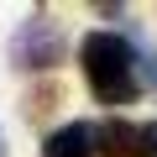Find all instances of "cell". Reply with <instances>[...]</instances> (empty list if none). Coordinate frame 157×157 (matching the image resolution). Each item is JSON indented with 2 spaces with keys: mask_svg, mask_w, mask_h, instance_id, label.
<instances>
[{
  "mask_svg": "<svg viewBox=\"0 0 157 157\" xmlns=\"http://www.w3.org/2000/svg\"><path fill=\"white\" fill-rule=\"evenodd\" d=\"M78 63L89 73V89L100 105H131L136 100V47L115 32H89L78 42Z\"/></svg>",
  "mask_w": 157,
  "mask_h": 157,
  "instance_id": "obj_1",
  "label": "cell"
},
{
  "mask_svg": "<svg viewBox=\"0 0 157 157\" xmlns=\"http://www.w3.org/2000/svg\"><path fill=\"white\" fill-rule=\"evenodd\" d=\"M58 58H63V32H58L47 16H32V21L16 32V42H11V63L26 68V73H42V68H52Z\"/></svg>",
  "mask_w": 157,
  "mask_h": 157,
  "instance_id": "obj_2",
  "label": "cell"
},
{
  "mask_svg": "<svg viewBox=\"0 0 157 157\" xmlns=\"http://www.w3.org/2000/svg\"><path fill=\"white\" fill-rule=\"evenodd\" d=\"M94 152H100V131L89 121H68L42 141V157H94Z\"/></svg>",
  "mask_w": 157,
  "mask_h": 157,
  "instance_id": "obj_3",
  "label": "cell"
},
{
  "mask_svg": "<svg viewBox=\"0 0 157 157\" xmlns=\"http://www.w3.org/2000/svg\"><path fill=\"white\" fill-rule=\"evenodd\" d=\"M94 131H100V152H105V157H141V126L110 115V121L94 126Z\"/></svg>",
  "mask_w": 157,
  "mask_h": 157,
  "instance_id": "obj_4",
  "label": "cell"
},
{
  "mask_svg": "<svg viewBox=\"0 0 157 157\" xmlns=\"http://www.w3.org/2000/svg\"><path fill=\"white\" fill-rule=\"evenodd\" d=\"M136 63H141V78L157 89V52H147V47H141V52H136Z\"/></svg>",
  "mask_w": 157,
  "mask_h": 157,
  "instance_id": "obj_5",
  "label": "cell"
},
{
  "mask_svg": "<svg viewBox=\"0 0 157 157\" xmlns=\"http://www.w3.org/2000/svg\"><path fill=\"white\" fill-rule=\"evenodd\" d=\"M141 157H157V121L141 131Z\"/></svg>",
  "mask_w": 157,
  "mask_h": 157,
  "instance_id": "obj_6",
  "label": "cell"
},
{
  "mask_svg": "<svg viewBox=\"0 0 157 157\" xmlns=\"http://www.w3.org/2000/svg\"><path fill=\"white\" fill-rule=\"evenodd\" d=\"M0 157H6V131H0Z\"/></svg>",
  "mask_w": 157,
  "mask_h": 157,
  "instance_id": "obj_7",
  "label": "cell"
}]
</instances>
